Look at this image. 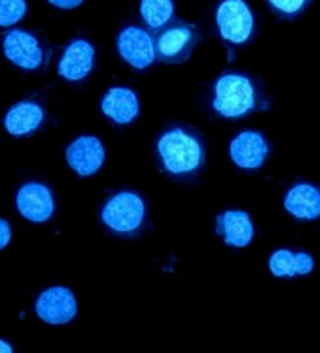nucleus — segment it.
<instances>
[{"label": "nucleus", "instance_id": "obj_1", "mask_svg": "<svg viewBox=\"0 0 320 353\" xmlns=\"http://www.w3.org/2000/svg\"><path fill=\"white\" fill-rule=\"evenodd\" d=\"M163 168L172 175H187L201 168L203 148L197 138L181 129L166 132L157 144Z\"/></svg>", "mask_w": 320, "mask_h": 353}, {"label": "nucleus", "instance_id": "obj_2", "mask_svg": "<svg viewBox=\"0 0 320 353\" xmlns=\"http://www.w3.org/2000/svg\"><path fill=\"white\" fill-rule=\"evenodd\" d=\"M256 104L252 83L241 74L221 76L215 85L214 108L226 119H237L252 111Z\"/></svg>", "mask_w": 320, "mask_h": 353}, {"label": "nucleus", "instance_id": "obj_3", "mask_svg": "<svg viewBox=\"0 0 320 353\" xmlns=\"http://www.w3.org/2000/svg\"><path fill=\"white\" fill-rule=\"evenodd\" d=\"M198 40L199 34L196 26L175 21L161 32L154 46L161 61L178 65L188 59Z\"/></svg>", "mask_w": 320, "mask_h": 353}, {"label": "nucleus", "instance_id": "obj_4", "mask_svg": "<svg viewBox=\"0 0 320 353\" xmlns=\"http://www.w3.org/2000/svg\"><path fill=\"white\" fill-rule=\"evenodd\" d=\"M144 211V203L139 195L123 192L112 196L104 205L102 220L113 232H134L143 223Z\"/></svg>", "mask_w": 320, "mask_h": 353}, {"label": "nucleus", "instance_id": "obj_5", "mask_svg": "<svg viewBox=\"0 0 320 353\" xmlns=\"http://www.w3.org/2000/svg\"><path fill=\"white\" fill-rule=\"evenodd\" d=\"M217 23L221 37L233 44H243L254 30V17L242 0H226L217 8Z\"/></svg>", "mask_w": 320, "mask_h": 353}, {"label": "nucleus", "instance_id": "obj_6", "mask_svg": "<svg viewBox=\"0 0 320 353\" xmlns=\"http://www.w3.org/2000/svg\"><path fill=\"white\" fill-rule=\"evenodd\" d=\"M37 314L48 324L61 325L70 323L77 314L74 293L63 287L47 289L37 302Z\"/></svg>", "mask_w": 320, "mask_h": 353}, {"label": "nucleus", "instance_id": "obj_7", "mask_svg": "<svg viewBox=\"0 0 320 353\" xmlns=\"http://www.w3.org/2000/svg\"><path fill=\"white\" fill-rule=\"evenodd\" d=\"M117 48L120 56L138 70L147 68L156 58L154 40L144 28L135 26L125 28L117 40Z\"/></svg>", "mask_w": 320, "mask_h": 353}, {"label": "nucleus", "instance_id": "obj_8", "mask_svg": "<svg viewBox=\"0 0 320 353\" xmlns=\"http://www.w3.org/2000/svg\"><path fill=\"white\" fill-rule=\"evenodd\" d=\"M67 162L80 176H90L102 168L106 152L95 137H80L66 150Z\"/></svg>", "mask_w": 320, "mask_h": 353}, {"label": "nucleus", "instance_id": "obj_9", "mask_svg": "<svg viewBox=\"0 0 320 353\" xmlns=\"http://www.w3.org/2000/svg\"><path fill=\"white\" fill-rule=\"evenodd\" d=\"M16 202L19 214L32 223L47 221L54 211L53 195L47 186L39 183L22 186Z\"/></svg>", "mask_w": 320, "mask_h": 353}, {"label": "nucleus", "instance_id": "obj_10", "mask_svg": "<svg viewBox=\"0 0 320 353\" xmlns=\"http://www.w3.org/2000/svg\"><path fill=\"white\" fill-rule=\"evenodd\" d=\"M3 48L6 57L25 70H37L41 65L43 52L38 40L28 32L17 28L7 32Z\"/></svg>", "mask_w": 320, "mask_h": 353}, {"label": "nucleus", "instance_id": "obj_11", "mask_svg": "<svg viewBox=\"0 0 320 353\" xmlns=\"http://www.w3.org/2000/svg\"><path fill=\"white\" fill-rule=\"evenodd\" d=\"M268 144L261 134L243 131L230 144V156L238 168H259L268 156Z\"/></svg>", "mask_w": 320, "mask_h": 353}, {"label": "nucleus", "instance_id": "obj_12", "mask_svg": "<svg viewBox=\"0 0 320 353\" xmlns=\"http://www.w3.org/2000/svg\"><path fill=\"white\" fill-rule=\"evenodd\" d=\"M94 48L85 40H75L66 48L58 65V74L70 81L84 79L93 68Z\"/></svg>", "mask_w": 320, "mask_h": 353}, {"label": "nucleus", "instance_id": "obj_13", "mask_svg": "<svg viewBox=\"0 0 320 353\" xmlns=\"http://www.w3.org/2000/svg\"><path fill=\"white\" fill-rule=\"evenodd\" d=\"M217 232L224 236L226 244L242 248L252 241L254 226L245 211H226L217 216Z\"/></svg>", "mask_w": 320, "mask_h": 353}, {"label": "nucleus", "instance_id": "obj_14", "mask_svg": "<svg viewBox=\"0 0 320 353\" xmlns=\"http://www.w3.org/2000/svg\"><path fill=\"white\" fill-rule=\"evenodd\" d=\"M102 111L116 123L125 125L138 116L139 102L130 89L112 88L104 95Z\"/></svg>", "mask_w": 320, "mask_h": 353}, {"label": "nucleus", "instance_id": "obj_15", "mask_svg": "<svg viewBox=\"0 0 320 353\" xmlns=\"http://www.w3.org/2000/svg\"><path fill=\"white\" fill-rule=\"evenodd\" d=\"M286 210L297 219L315 220L320 214V194L310 184L293 186L284 199Z\"/></svg>", "mask_w": 320, "mask_h": 353}, {"label": "nucleus", "instance_id": "obj_16", "mask_svg": "<svg viewBox=\"0 0 320 353\" xmlns=\"http://www.w3.org/2000/svg\"><path fill=\"white\" fill-rule=\"evenodd\" d=\"M44 120V112L37 103L21 102L10 108L6 116V129L12 135L22 137L37 130Z\"/></svg>", "mask_w": 320, "mask_h": 353}, {"label": "nucleus", "instance_id": "obj_17", "mask_svg": "<svg viewBox=\"0 0 320 353\" xmlns=\"http://www.w3.org/2000/svg\"><path fill=\"white\" fill-rule=\"evenodd\" d=\"M269 269L274 276L283 278L294 275H308L314 269V260L305 252L292 253L288 250L274 252L269 260Z\"/></svg>", "mask_w": 320, "mask_h": 353}, {"label": "nucleus", "instance_id": "obj_18", "mask_svg": "<svg viewBox=\"0 0 320 353\" xmlns=\"http://www.w3.org/2000/svg\"><path fill=\"white\" fill-rule=\"evenodd\" d=\"M141 13L147 26L157 31L168 26L174 13V4L170 0H143Z\"/></svg>", "mask_w": 320, "mask_h": 353}, {"label": "nucleus", "instance_id": "obj_19", "mask_svg": "<svg viewBox=\"0 0 320 353\" xmlns=\"http://www.w3.org/2000/svg\"><path fill=\"white\" fill-rule=\"evenodd\" d=\"M26 13V3L22 0H0V26L17 23Z\"/></svg>", "mask_w": 320, "mask_h": 353}, {"label": "nucleus", "instance_id": "obj_20", "mask_svg": "<svg viewBox=\"0 0 320 353\" xmlns=\"http://www.w3.org/2000/svg\"><path fill=\"white\" fill-rule=\"evenodd\" d=\"M268 3L273 10L282 12L283 14H286V16H294V14L300 13L308 6V1H303V0H290V1L270 0Z\"/></svg>", "mask_w": 320, "mask_h": 353}, {"label": "nucleus", "instance_id": "obj_21", "mask_svg": "<svg viewBox=\"0 0 320 353\" xmlns=\"http://www.w3.org/2000/svg\"><path fill=\"white\" fill-rule=\"evenodd\" d=\"M12 232H10V223L0 219V250H3L10 241Z\"/></svg>", "mask_w": 320, "mask_h": 353}, {"label": "nucleus", "instance_id": "obj_22", "mask_svg": "<svg viewBox=\"0 0 320 353\" xmlns=\"http://www.w3.org/2000/svg\"><path fill=\"white\" fill-rule=\"evenodd\" d=\"M48 3L54 7H58V8H62V10H72V8L81 6L83 1L81 0H50Z\"/></svg>", "mask_w": 320, "mask_h": 353}, {"label": "nucleus", "instance_id": "obj_23", "mask_svg": "<svg viewBox=\"0 0 320 353\" xmlns=\"http://www.w3.org/2000/svg\"><path fill=\"white\" fill-rule=\"evenodd\" d=\"M13 352V348H12V345L7 343V342H4V341H1L0 339V353H12Z\"/></svg>", "mask_w": 320, "mask_h": 353}]
</instances>
